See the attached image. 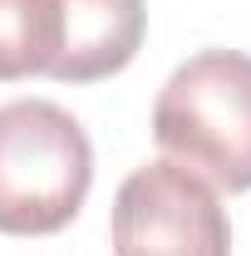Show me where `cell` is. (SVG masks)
<instances>
[{"label":"cell","instance_id":"1","mask_svg":"<svg viewBox=\"0 0 251 256\" xmlns=\"http://www.w3.org/2000/svg\"><path fill=\"white\" fill-rule=\"evenodd\" d=\"M162 158L217 192H251V54L202 50L153 98Z\"/></svg>","mask_w":251,"mask_h":256},{"label":"cell","instance_id":"2","mask_svg":"<svg viewBox=\"0 0 251 256\" xmlns=\"http://www.w3.org/2000/svg\"><path fill=\"white\" fill-rule=\"evenodd\" d=\"M94 188V143L50 98L0 104V232L54 236L79 217Z\"/></svg>","mask_w":251,"mask_h":256},{"label":"cell","instance_id":"3","mask_svg":"<svg viewBox=\"0 0 251 256\" xmlns=\"http://www.w3.org/2000/svg\"><path fill=\"white\" fill-rule=\"evenodd\" d=\"M114 256H232V222L197 172L158 158L114 192Z\"/></svg>","mask_w":251,"mask_h":256},{"label":"cell","instance_id":"4","mask_svg":"<svg viewBox=\"0 0 251 256\" xmlns=\"http://www.w3.org/2000/svg\"><path fill=\"white\" fill-rule=\"evenodd\" d=\"M148 34L143 0H60V54L54 84H98L124 74Z\"/></svg>","mask_w":251,"mask_h":256},{"label":"cell","instance_id":"5","mask_svg":"<svg viewBox=\"0 0 251 256\" xmlns=\"http://www.w3.org/2000/svg\"><path fill=\"white\" fill-rule=\"evenodd\" d=\"M60 54V0H0V84L50 74Z\"/></svg>","mask_w":251,"mask_h":256}]
</instances>
